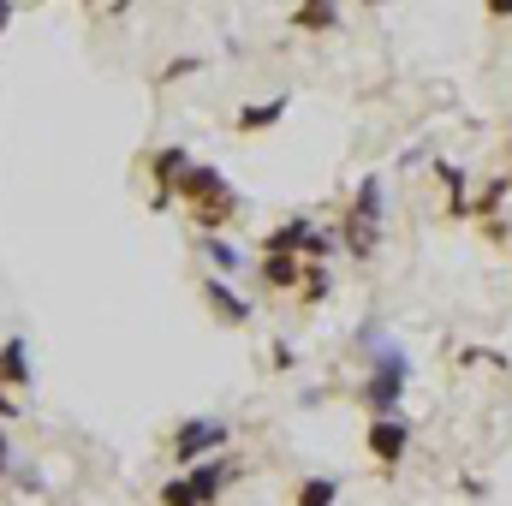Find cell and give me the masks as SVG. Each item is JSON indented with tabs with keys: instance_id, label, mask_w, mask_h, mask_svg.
Wrapping results in <instances>:
<instances>
[{
	"instance_id": "1",
	"label": "cell",
	"mask_w": 512,
	"mask_h": 506,
	"mask_svg": "<svg viewBox=\"0 0 512 506\" xmlns=\"http://www.w3.org/2000/svg\"><path fill=\"white\" fill-rule=\"evenodd\" d=\"M173 197L185 203V215H191L197 233H227V227L239 221V209H245L239 191H233V179H227L221 167H209V161H191V167L179 173Z\"/></svg>"
},
{
	"instance_id": "2",
	"label": "cell",
	"mask_w": 512,
	"mask_h": 506,
	"mask_svg": "<svg viewBox=\"0 0 512 506\" xmlns=\"http://www.w3.org/2000/svg\"><path fill=\"white\" fill-rule=\"evenodd\" d=\"M340 251L352 256V262H376L387 239V185L382 173H364L358 185H352V203L340 209Z\"/></svg>"
},
{
	"instance_id": "3",
	"label": "cell",
	"mask_w": 512,
	"mask_h": 506,
	"mask_svg": "<svg viewBox=\"0 0 512 506\" xmlns=\"http://www.w3.org/2000/svg\"><path fill=\"white\" fill-rule=\"evenodd\" d=\"M364 364H370V376L358 387V399H364V411H399L405 405V387H411V352L399 346V340H382V346H370L364 352Z\"/></svg>"
},
{
	"instance_id": "4",
	"label": "cell",
	"mask_w": 512,
	"mask_h": 506,
	"mask_svg": "<svg viewBox=\"0 0 512 506\" xmlns=\"http://www.w3.org/2000/svg\"><path fill=\"white\" fill-rule=\"evenodd\" d=\"M233 441V429L221 423V417H185L179 429H173V447H167V459L185 471V465H197V459H209V453H221Z\"/></svg>"
},
{
	"instance_id": "5",
	"label": "cell",
	"mask_w": 512,
	"mask_h": 506,
	"mask_svg": "<svg viewBox=\"0 0 512 506\" xmlns=\"http://www.w3.org/2000/svg\"><path fill=\"white\" fill-rule=\"evenodd\" d=\"M197 298H203V310H209L221 328H251L256 304L227 280V274H197Z\"/></svg>"
},
{
	"instance_id": "6",
	"label": "cell",
	"mask_w": 512,
	"mask_h": 506,
	"mask_svg": "<svg viewBox=\"0 0 512 506\" xmlns=\"http://www.w3.org/2000/svg\"><path fill=\"white\" fill-rule=\"evenodd\" d=\"M364 447H370V459L376 465H399L405 453H411V423L399 417V411H387V417H370V429H364Z\"/></svg>"
},
{
	"instance_id": "7",
	"label": "cell",
	"mask_w": 512,
	"mask_h": 506,
	"mask_svg": "<svg viewBox=\"0 0 512 506\" xmlns=\"http://www.w3.org/2000/svg\"><path fill=\"white\" fill-rule=\"evenodd\" d=\"M256 286L262 292H298V280H304V256L298 251H262L251 262Z\"/></svg>"
},
{
	"instance_id": "8",
	"label": "cell",
	"mask_w": 512,
	"mask_h": 506,
	"mask_svg": "<svg viewBox=\"0 0 512 506\" xmlns=\"http://www.w3.org/2000/svg\"><path fill=\"white\" fill-rule=\"evenodd\" d=\"M239 477V465L233 459H197V465H185V483H191V495H197V506H215L221 495H227V483Z\"/></svg>"
},
{
	"instance_id": "9",
	"label": "cell",
	"mask_w": 512,
	"mask_h": 506,
	"mask_svg": "<svg viewBox=\"0 0 512 506\" xmlns=\"http://www.w3.org/2000/svg\"><path fill=\"white\" fill-rule=\"evenodd\" d=\"M197 256L209 262V274H227V280H239V274H251V256L239 251L227 233H197Z\"/></svg>"
},
{
	"instance_id": "10",
	"label": "cell",
	"mask_w": 512,
	"mask_h": 506,
	"mask_svg": "<svg viewBox=\"0 0 512 506\" xmlns=\"http://www.w3.org/2000/svg\"><path fill=\"white\" fill-rule=\"evenodd\" d=\"M191 167V155L179 149V143H161L155 155H149V179H155V209H167L173 203V185H179V173Z\"/></svg>"
},
{
	"instance_id": "11",
	"label": "cell",
	"mask_w": 512,
	"mask_h": 506,
	"mask_svg": "<svg viewBox=\"0 0 512 506\" xmlns=\"http://www.w3.org/2000/svg\"><path fill=\"white\" fill-rule=\"evenodd\" d=\"M292 30H304V36H334V30H340V0H292Z\"/></svg>"
},
{
	"instance_id": "12",
	"label": "cell",
	"mask_w": 512,
	"mask_h": 506,
	"mask_svg": "<svg viewBox=\"0 0 512 506\" xmlns=\"http://www.w3.org/2000/svg\"><path fill=\"white\" fill-rule=\"evenodd\" d=\"M30 376H36V370H30V346H24L18 334H6V340H0V387L18 393V387H30Z\"/></svg>"
},
{
	"instance_id": "13",
	"label": "cell",
	"mask_w": 512,
	"mask_h": 506,
	"mask_svg": "<svg viewBox=\"0 0 512 506\" xmlns=\"http://www.w3.org/2000/svg\"><path fill=\"white\" fill-rule=\"evenodd\" d=\"M286 108H292V102H286V96H268V102H245V108H239V114H233V126L245 131V137H256V131L280 126V120H286Z\"/></svg>"
},
{
	"instance_id": "14",
	"label": "cell",
	"mask_w": 512,
	"mask_h": 506,
	"mask_svg": "<svg viewBox=\"0 0 512 506\" xmlns=\"http://www.w3.org/2000/svg\"><path fill=\"white\" fill-rule=\"evenodd\" d=\"M328 292H334V268H328V262H316V256H304V280H298V292H292V298H298V304H322Z\"/></svg>"
},
{
	"instance_id": "15",
	"label": "cell",
	"mask_w": 512,
	"mask_h": 506,
	"mask_svg": "<svg viewBox=\"0 0 512 506\" xmlns=\"http://www.w3.org/2000/svg\"><path fill=\"white\" fill-rule=\"evenodd\" d=\"M334 501H340V477H304L298 495H292V506H334Z\"/></svg>"
},
{
	"instance_id": "16",
	"label": "cell",
	"mask_w": 512,
	"mask_h": 506,
	"mask_svg": "<svg viewBox=\"0 0 512 506\" xmlns=\"http://www.w3.org/2000/svg\"><path fill=\"white\" fill-rule=\"evenodd\" d=\"M435 173H441V185H447V209H453V215H465V167L435 161Z\"/></svg>"
},
{
	"instance_id": "17",
	"label": "cell",
	"mask_w": 512,
	"mask_h": 506,
	"mask_svg": "<svg viewBox=\"0 0 512 506\" xmlns=\"http://www.w3.org/2000/svg\"><path fill=\"white\" fill-rule=\"evenodd\" d=\"M507 185H512V179H495V185H483V191H477V215H495V209H501V197H507Z\"/></svg>"
},
{
	"instance_id": "18",
	"label": "cell",
	"mask_w": 512,
	"mask_h": 506,
	"mask_svg": "<svg viewBox=\"0 0 512 506\" xmlns=\"http://www.w3.org/2000/svg\"><path fill=\"white\" fill-rule=\"evenodd\" d=\"M161 506H197V495H191V483H185V477H173V483L161 489Z\"/></svg>"
},
{
	"instance_id": "19",
	"label": "cell",
	"mask_w": 512,
	"mask_h": 506,
	"mask_svg": "<svg viewBox=\"0 0 512 506\" xmlns=\"http://www.w3.org/2000/svg\"><path fill=\"white\" fill-rule=\"evenodd\" d=\"M483 18H495V24H512V0H483Z\"/></svg>"
},
{
	"instance_id": "20",
	"label": "cell",
	"mask_w": 512,
	"mask_h": 506,
	"mask_svg": "<svg viewBox=\"0 0 512 506\" xmlns=\"http://www.w3.org/2000/svg\"><path fill=\"white\" fill-rule=\"evenodd\" d=\"M292 364H298V352L286 340H274V370H292Z\"/></svg>"
},
{
	"instance_id": "21",
	"label": "cell",
	"mask_w": 512,
	"mask_h": 506,
	"mask_svg": "<svg viewBox=\"0 0 512 506\" xmlns=\"http://www.w3.org/2000/svg\"><path fill=\"white\" fill-rule=\"evenodd\" d=\"M18 417V399H12V387H0V423H12Z\"/></svg>"
},
{
	"instance_id": "22",
	"label": "cell",
	"mask_w": 512,
	"mask_h": 506,
	"mask_svg": "<svg viewBox=\"0 0 512 506\" xmlns=\"http://www.w3.org/2000/svg\"><path fill=\"white\" fill-rule=\"evenodd\" d=\"M6 24H12V0H0V36H6Z\"/></svg>"
},
{
	"instance_id": "23",
	"label": "cell",
	"mask_w": 512,
	"mask_h": 506,
	"mask_svg": "<svg viewBox=\"0 0 512 506\" xmlns=\"http://www.w3.org/2000/svg\"><path fill=\"white\" fill-rule=\"evenodd\" d=\"M364 6H387V0H364Z\"/></svg>"
},
{
	"instance_id": "24",
	"label": "cell",
	"mask_w": 512,
	"mask_h": 506,
	"mask_svg": "<svg viewBox=\"0 0 512 506\" xmlns=\"http://www.w3.org/2000/svg\"><path fill=\"white\" fill-rule=\"evenodd\" d=\"M90 6H96V0H90Z\"/></svg>"
}]
</instances>
